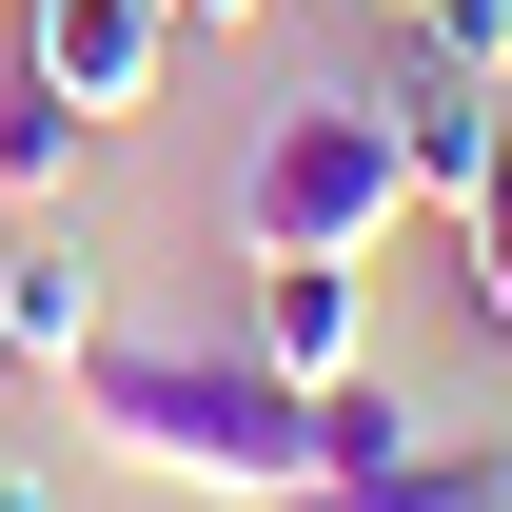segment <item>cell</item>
I'll use <instances>...</instances> for the list:
<instances>
[{
  "mask_svg": "<svg viewBox=\"0 0 512 512\" xmlns=\"http://www.w3.org/2000/svg\"><path fill=\"white\" fill-rule=\"evenodd\" d=\"M60 394H79V434L119 453V473H158V493H217V512L316 493V473H335V453H316V394H296V375H256L237 335H99Z\"/></svg>",
  "mask_w": 512,
  "mask_h": 512,
  "instance_id": "6da1fadb",
  "label": "cell"
},
{
  "mask_svg": "<svg viewBox=\"0 0 512 512\" xmlns=\"http://www.w3.org/2000/svg\"><path fill=\"white\" fill-rule=\"evenodd\" d=\"M394 217H414V158H394V119L375 99H276L256 119V158H237V256H375Z\"/></svg>",
  "mask_w": 512,
  "mask_h": 512,
  "instance_id": "7a4b0ae2",
  "label": "cell"
},
{
  "mask_svg": "<svg viewBox=\"0 0 512 512\" xmlns=\"http://www.w3.org/2000/svg\"><path fill=\"white\" fill-rule=\"evenodd\" d=\"M99 335H119V256L79 237V217H20V237H0V355L60 394L79 355H99Z\"/></svg>",
  "mask_w": 512,
  "mask_h": 512,
  "instance_id": "3957f363",
  "label": "cell"
},
{
  "mask_svg": "<svg viewBox=\"0 0 512 512\" xmlns=\"http://www.w3.org/2000/svg\"><path fill=\"white\" fill-rule=\"evenodd\" d=\"M0 60H40L79 119H138L158 60H178V0H20V20H0Z\"/></svg>",
  "mask_w": 512,
  "mask_h": 512,
  "instance_id": "277c9868",
  "label": "cell"
},
{
  "mask_svg": "<svg viewBox=\"0 0 512 512\" xmlns=\"http://www.w3.org/2000/svg\"><path fill=\"white\" fill-rule=\"evenodd\" d=\"M237 355L256 375H355L375 355V256H256V296H237Z\"/></svg>",
  "mask_w": 512,
  "mask_h": 512,
  "instance_id": "5b68a950",
  "label": "cell"
},
{
  "mask_svg": "<svg viewBox=\"0 0 512 512\" xmlns=\"http://www.w3.org/2000/svg\"><path fill=\"white\" fill-rule=\"evenodd\" d=\"M493 473H512V434H453L434 414L394 473H316V493H256V512H453V493H493Z\"/></svg>",
  "mask_w": 512,
  "mask_h": 512,
  "instance_id": "8992f818",
  "label": "cell"
},
{
  "mask_svg": "<svg viewBox=\"0 0 512 512\" xmlns=\"http://www.w3.org/2000/svg\"><path fill=\"white\" fill-rule=\"evenodd\" d=\"M375 119H394V158H414V197H453V178H473V138L512 119V79H473V60H434V79H394Z\"/></svg>",
  "mask_w": 512,
  "mask_h": 512,
  "instance_id": "52a82bcc",
  "label": "cell"
},
{
  "mask_svg": "<svg viewBox=\"0 0 512 512\" xmlns=\"http://www.w3.org/2000/svg\"><path fill=\"white\" fill-rule=\"evenodd\" d=\"M79 138H99V119H79L60 79H40V60H0V197H20V217H60V178H79Z\"/></svg>",
  "mask_w": 512,
  "mask_h": 512,
  "instance_id": "ba28073f",
  "label": "cell"
},
{
  "mask_svg": "<svg viewBox=\"0 0 512 512\" xmlns=\"http://www.w3.org/2000/svg\"><path fill=\"white\" fill-rule=\"evenodd\" d=\"M414 434H434V414H414V375H394V355H355V375H316V453H335V473H394Z\"/></svg>",
  "mask_w": 512,
  "mask_h": 512,
  "instance_id": "9c48e42d",
  "label": "cell"
},
{
  "mask_svg": "<svg viewBox=\"0 0 512 512\" xmlns=\"http://www.w3.org/2000/svg\"><path fill=\"white\" fill-rule=\"evenodd\" d=\"M453 217H473V316L512 335V119L473 138V178H453Z\"/></svg>",
  "mask_w": 512,
  "mask_h": 512,
  "instance_id": "30bf717a",
  "label": "cell"
},
{
  "mask_svg": "<svg viewBox=\"0 0 512 512\" xmlns=\"http://www.w3.org/2000/svg\"><path fill=\"white\" fill-rule=\"evenodd\" d=\"M414 40H434V60H473V79H512V0H434Z\"/></svg>",
  "mask_w": 512,
  "mask_h": 512,
  "instance_id": "8fae6325",
  "label": "cell"
},
{
  "mask_svg": "<svg viewBox=\"0 0 512 512\" xmlns=\"http://www.w3.org/2000/svg\"><path fill=\"white\" fill-rule=\"evenodd\" d=\"M197 20H217V40H237V20H256V0H178V40H197Z\"/></svg>",
  "mask_w": 512,
  "mask_h": 512,
  "instance_id": "7c38bea8",
  "label": "cell"
},
{
  "mask_svg": "<svg viewBox=\"0 0 512 512\" xmlns=\"http://www.w3.org/2000/svg\"><path fill=\"white\" fill-rule=\"evenodd\" d=\"M0 512H60V493H40V473H0Z\"/></svg>",
  "mask_w": 512,
  "mask_h": 512,
  "instance_id": "4fadbf2b",
  "label": "cell"
},
{
  "mask_svg": "<svg viewBox=\"0 0 512 512\" xmlns=\"http://www.w3.org/2000/svg\"><path fill=\"white\" fill-rule=\"evenodd\" d=\"M453 512H512V473H493V493H453Z\"/></svg>",
  "mask_w": 512,
  "mask_h": 512,
  "instance_id": "5bb4252c",
  "label": "cell"
},
{
  "mask_svg": "<svg viewBox=\"0 0 512 512\" xmlns=\"http://www.w3.org/2000/svg\"><path fill=\"white\" fill-rule=\"evenodd\" d=\"M394 20H434V0H394Z\"/></svg>",
  "mask_w": 512,
  "mask_h": 512,
  "instance_id": "9a60e30c",
  "label": "cell"
},
{
  "mask_svg": "<svg viewBox=\"0 0 512 512\" xmlns=\"http://www.w3.org/2000/svg\"><path fill=\"white\" fill-rule=\"evenodd\" d=\"M0 20H20V0H0Z\"/></svg>",
  "mask_w": 512,
  "mask_h": 512,
  "instance_id": "2e32d148",
  "label": "cell"
}]
</instances>
